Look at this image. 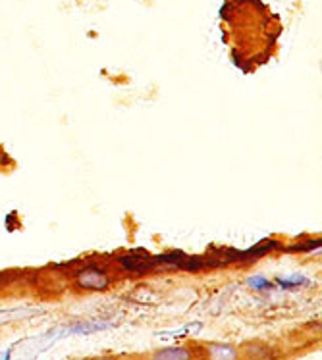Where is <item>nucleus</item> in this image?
<instances>
[{"label":"nucleus","mask_w":322,"mask_h":360,"mask_svg":"<svg viewBox=\"0 0 322 360\" xmlns=\"http://www.w3.org/2000/svg\"><path fill=\"white\" fill-rule=\"evenodd\" d=\"M307 283V278L301 276V274H293L290 278H278V285L282 289H292V287H299Z\"/></svg>","instance_id":"20e7f679"},{"label":"nucleus","mask_w":322,"mask_h":360,"mask_svg":"<svg viewBox=\"0 0 322 360\" xmlns=\"http://www.w3.org/2000/svg\"><path fill=\"white\" fill-rule=\"evenodd\" d=\"M75 285L87 291H104L110 285V276L101 268H85L75 276Z\"/></svg>","instance_id":"f257e3e1"},{"label":"nucleus","mask_w":322,"mask_h":360,"mask_svg":"<svg viewBox=\"0 0 322 360\" xmlns=\"http://www.w3.org/2000/svg\"><path fill=\"white\" fill-rule=\"evenodd\" d=\"M206 360H240V351L226 343L206 345Z\"/></svg>","instance_id":"7ed1b4c3"},{"label":"nucleus","mask_w":322,"mask_h":360,"mask_svg":"<svg viewBox=\"0 0 322 360\" xmlns=\"http://www.w3.org/2000/svg\"><path fill=\"white\" fill-rule=\"evenodd\" d=\"M195 354L190 347H166V349H159L151 354L149 360H193Z\"/></svg>","instance_id":"f03ea898"},{"label":"nucleus","mask_w":322,"mask_h":360,"mask_svg":"<svg viewBox=\"0 0 322 360\" xmlns=\"http://www.w3.org/2000/svg\"><path fill=\"white\" fill-rule=\"evenodd\" d=\"M97 360H120V359H114V356H104V359H97Z\"/></svg>","instance_id":"0eeeda50"},{"label":"nucleus","mask_w":322,"mask_h":360,"mask_svg":"<svg viewBox=\"0 0 322 360\" xmlns=\"http://www.w3.org/2000/svg\"><path fill=\"white\" fill-rule=\"evenodd\" d=\"M10 356H12V349H6L0 353V360H10Z\"/></svg>","instance_id":"423d86ee"},{"label":"nucleus","mask_w":322,"mask_h":360,"mask_svg":"<svg viewBox=\"0 0 322 360\" xmlns=\"http://www.w3.org/2000/svg\"><path fill=\"white\" fill-rule=\"evenodd\" d=\"M247 285L251 289H255V291H266V289H271L272 283L264 276H251L249 280H247Z\"/></svg>","instance_id":"39448f33"}]
</instances>
